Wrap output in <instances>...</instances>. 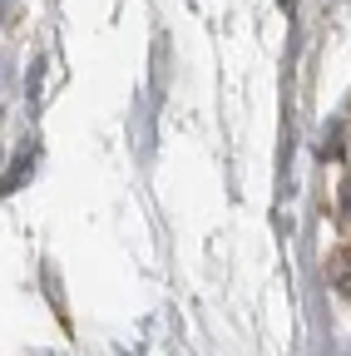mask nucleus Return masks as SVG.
Listing matches in <instances>:
<instances>
[{
	"instance_id": "1",
	"label": "nucleus",
	"mask_w": 351,
	"mask_h": 356,
	"mask_svg": "<svg viewBox=\"0 0 351 356\" xmlns=\"http://www.w3.org/2000/svg\"><path fill=\"white\" fill-rule=\"evenodd\" d=\"M341 213L351 218V178H346V188H341Z\"/></svg>"
}]
</instances>
